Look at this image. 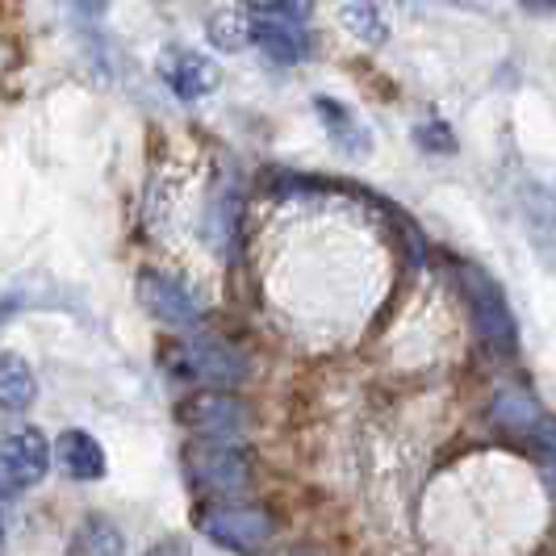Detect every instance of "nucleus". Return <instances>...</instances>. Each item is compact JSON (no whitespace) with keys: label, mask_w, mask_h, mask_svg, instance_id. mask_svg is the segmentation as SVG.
<instances>
[{"label":"nucleus","mask_w":556,"mask_h":556,"mask_svg":"<svg viewBox=\"0 0 556 556\" xmlns=\"http://www.w3.org/2000/svg\"><path fill=\"white\" fill-rule=\"evenodd\" d=\"M189 477L205 494H235L251 481V452L235 440H197L189 447Z\"/></svg>","instance_id":"f257e3e1"},{"label":"nucleus","mask_w":556,"mask_h":556,"mask_svg":"<svg viewBox=\"0 0 556 556\" xmlns=\"http://www.w3.org/2000/svg\"><path fill=\"white\" fill-rule=\"evenodd\" d=\"M38 397V377L17 352H0V410H29Z\"/></svg>","instance_id":"9d476101"},{"label":"nucleus","mask_w":556,"mask_h":556,"mask_svg":"<svg viewBox=\"0 0 556 556\" xmlns=\"http://www.w3.org/2000/svg\"><path fill=\"white\" fill-rule=\"evenodd\" d=\"M343 22H348V29L356 34V38H364V42H386V17L372 9V0H361V4H352L348 13H343Z\"/></svg>","instance_id":"4468645a"},{"label":"nucleus","mask_w":556,"mask_h":556,"mask_svg":"<svg viewBox=\"0 0 556 556\" xmlns=\"http://www.w3.org/2000/svg\"><path fill=\"white\" fill-rule=\"evenodd\" d=\"M51 460H59V469L72 473L76 481H92V477L105 473V447L88 431H63L51 447Z\"/></svg>","instance_id":"1a4fd4ad"},{"label":"nucleus","mask_w":556,"mask_h":556,"mask_svg":"<svg viewBox=\"0 0 556 556\" xmlns=\"http://www.w3.org/2000/svg\"><path fill=\"white\" fill-rule=\"evenodd\" d=\"M160 72H164L167 88H172L176 97H185V101L210 97V92H218V84H223L218 63L205 55H197V51H172Z\"/></svg>","instance_id":"39448f33"},{"label":"nucleus","mask_w":556,"mask_h":556,"mask_svg":"<svg viewBox=\"0 0 556 556\" xmlns=\"http://www.w3.org/2000/svg\"><path fill=\"white\" fill-rule=\"evenodd\" d=\"M197 523H201L205 535H214L226 548H255L273 531L264 510L230 498V494H210V502L197 506Z\"/></svg>","instance_id":"f03ea898"},{"label":"nucleus","mask_w":556,"mask_h":556,"mask_svg":"<svg viewBox=\"0 0 556 556\" xmlns=\"http://www.w3.org/2000/svg\"><path fill=\"white\" fill-rule=\"evenodd\" d=\"M469 285H473L469 302H473V314H477V327H481V334H485L490 343L515 348V318H510V309H506V302H502L498 285H494L490 277H481L477 268H469Z\"/></svg>","instance_id":"423d86ee"},{"label":"nucleus","mask_w":556,"mask_h":556,"mask_svg":"<svg viewBox=\"0 0 556 556\" xmlns=\"http://www.w3.org/2000/svg\"><path fill=\"white\" fill-rule=\"evenodd\" d=\"M176 418L201 440H235L248 427V406L226 390H201L176 406Z\"/></svg>","instance_id":"7ed1b4c3"},{"label":"nucleus","mask_w":556,"mask_h":556,"mask_svg":"<svg viewBox=\"0 0 556 556\" xmlns=\"http://www.w3.org/2000/svg\"><path fill=\"white\" fill-rule=\"evenodd\" d=\"M243 9H251L255 17H293V22H306L314 0H243Z\"/></svg>","instance_id":"2eb2a0df"},{"label":"nucleus","mask_w":556,"mask_h":556,"mask_svg":"<svg viewBox=\"0 0 556 556\" xmlns=\"http://www.w3.org/2000/svg\"><path fill=\"white\" fill-rule=\"evenodd\" d=\"M139 293L147 309L151 314H160L164 323H176V327H193L197 318H201V306H197V298L185 289V285H176V280L167 277H155V273H147L139 280Z\"/></svg>","instance_id":"0eeeda50"},{"label":"nucleus","mask_w":556,"mask_h":556,"mask_svg":"<svg viewBox=\"0 0 556 556\" xmlns=\"http://www.w3.org/2000/svg\"><path fill=\"white\" fill-rule=\"evenodd\" d=\"M72 553H126V540L117 535V528H113L110 519L92 515L80 528V535L72 540Z\"/></svg>","instance_id":"ddd939ff"},{"label":"nucleus","mask_w":556,"mask_h":556,"mask_svg":"<svg viewBox=\"0 0 556 556\" xmlns=\"http://www.w3.org/2000/svg\"><path fill=\"white\" fill-rule=\"evenodd\" d=\"M318 113H323V122H327V130H331V139L343 147V151H372V139H368V130H364V122L356 117L352 110H343L339 101H318Z\"/></svg>","instance_id":"9b49d317"},{"label":"nucleus","mask_w":556,"mask_h":556,"mask_svg":"<svg viewBox=\"0 0 556 556\" xmlns=\"http://www.w3.org/2000/svg\"><path fill=\"white\" fill-rule=\"evenodd\" d=\"M0 540H4V519H0Z\"/></svg>","instance_id":"f3484780"},{"label":"nucleus","mask_w":556,"mask_h":556,"mask_svg":"<svg viewBox=\"0 0 556 556\" xmlns=\"http://www.w3.org/2000/svg\"><path fill=\"white\" fill-rule=\"evenodd\" d=\"M47 473H51V444L42 440V431L22 427L0 440V494L38 485Z\"/></svg>","instance_id":"20e7f679"},{"label":"nucleus","mask_w":556,"mask_h":556,"mask_svg":"<svg viewBox=\"0 0 556 556\" xmlns=\"http://www.w3.org/2000/svg\"><path fill=\"white\" fill-rule=\"evenodd\" d=\"M76 4H80L84 13H92V17H101V13L110 9V0H76Z\"/></svg>","instance_id":"dca6fc26"},{"label":"nucleus","mask_w":556,"mask_h":556,"mask_svg":"<svg viewBox=\"0 0 556 556\" xmlns=\"http://www.w3.org/2000/svg\"><path fill=\"white\" fill-rule=\"evenodd\" d=\"M251 42H260L277 63H302L309 55L306 26L293 17H255L251 22Z\"/></svg>","instance_id":"6e6552de"},{"label":"nucleus","mask_w":556,"mask_h":556,"mask_svg":"<svg viewBox=\"0 0 556 556\" xmlns=\"http://www.w3.org/2000/svg\"><path fill=\"white\" fill-rule=\"evenodd\" d=\"M210 42L218 51H243L251 42V22L243 9H223L210 17Z\"/></svg>","instance_id":"f8f14e48"}]
</instances>
